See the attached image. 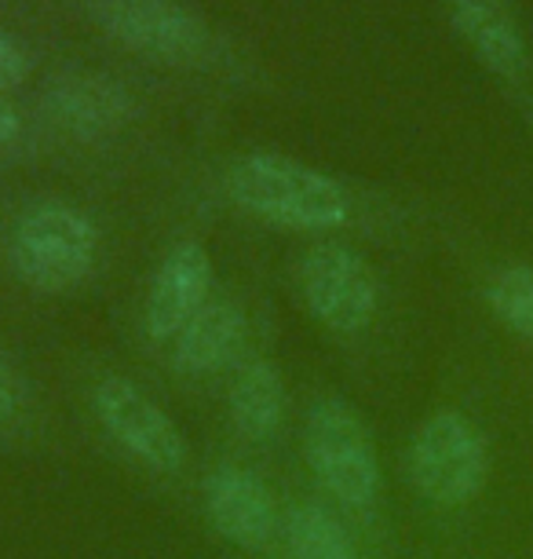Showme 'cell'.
Here are the masks:
<instances>
[{
  "instance_id": "1",
  "label": "cell",
  "mask_w": 533,
  "mask_h": 559,
  "mask_svg": "<svg viewBox=\"0 0 533 559\" xmlns=\"http://www.w3.org/2000/svg\"><path fill=\"white\" fill-rule=\"evenodd\" d=\"M231 198L245 213L289 230H332L351 216L337 179L281 154L242 157L231 168Z\"/></svg>"
},
{
  "instance_id": "2",
  "label": "cell",
  "mask_w": 533,
  "mask_h": 559,
  "mask_svg": "<svg viewBox=\"0 0 533 559\" xmlns=\"http://www.w3.org/2000/svg\"><path fill=\"white\" fill-rule=\"evenodd\" d=\"M12 267L40 293H66L88 278L99 257L96 224L66 202H40L12 230Z\"/></svg>"
},
{
  "instance_id": "3",
  "label": "cell",
  "mask_w": 533,
  "mask_h": 559,
  "mask_svg": "<svg viewBox=\"0 0 533 559\" xmlns=\"http://www.w3.org/2000/svg\"><path fill=\"white\" fill-rule=\"evenodd\" d=\"M489 476V447L475 420L457 409H438L416 428L410 447V479L424 501L461 509L475 501Z\"/></svg>"
},
{
  "instance_id": "4",
  "label": "cell",
  "mask_w": 533,
  "mask_h": 559,
  "mask_svg": "<svg viewBox=\"0 0 533 559\" xmlns=\"http://www.w3.org/2000/svg\"><path fill=\"white\" fill-rule=\"evenodd\" d=\"M303 453L315 479L348 509H365L380 490V461L365 420L340 399H318L303 425Z\"/></svg>"
},
{
  "instance_id": "5",
  "label": "cell",
  "mask_w": 533,
  "mask_h": 559,
  "mask_svg": "<svg viewBox=\"0 0 533 559\" xmlns=\"http://www.w3.org/2000/svg\"><path fill=\"white\" fill-rule=\"evenodd\" d=\"M92 15L124 48L161 62H202L213 34L191 8L175 0H92Z\"/></svg>"
},
{
  "instance_id": "6",
  "label": "cell",
  "mask_w": 533,
  "mask_h": 559,
  "mask_svg": "<svg viewBox=\"0 0 533 559\" xmlns=\"http://www.w3.org/2000/svg\"><path fill=\"white\" fill-rule=\"evenodd\" d=\"M99 425L118 447L154 472H180L186 464V439L175 420L143 388L124 377H107L92 392Z\"/></svg>"
},
{
  "instance_id": "7",
  "label": "cell",
  "mask_w": 533,
  "mask_h": 559,
  "mask_svg": "<svg viewBox=\"0 0 533 559\" xmlns=\"http://www.w3.org/2000/svg\"><path fill=\"white\" fill-rule=\"evenodd\" d=\"M300 286L311 314L337 333H359L373 322L380 286L376 274L354 249L322 241L300 263Z\"/></svg>"
},
{
  "instance_id": "8",
  "label": "cell",
  "mask_w": 533,
  "mask_h": 559,
  "mask_svg": "<svg viewBox=\"0 0 533 559\" xmlns=\"http://www.w3.org/2000/svg\"><path fill=\"white\" fill-rule=\"evenodd\" d=\"M205 512L219 537L259 552L278 526V509L267 483L238 464H219L205 479Z\"/></svg>"
},
{
  "instance_id": "9",
  "label": "cell",
  "mask_w": 533,
  "mask_h": 559,
  "mask_svg": "<svg viewBox=\"0 0 533 559\" xmlns=\"http://www.w3.org/2000/svg\"><path fill=\"white\" fill-rule=\"evenodd\" d=\"M213 289V260L197 241H180L161 260L158 274L146 293V333L154 341L172 344L183 333V325L208 304Z\"/></svg>"
},
{
  "instance_id": "10",
  "label": "cell",
  "mask_w": 533,
  "mask_h": 559,
  "mask_svg": "<svg viewBox=\"0 0 533 559\" xmlns=\"http://www.w3.org/2000/svg\"><path fill=\"white\" fill-rule=\"evenodd\" d=\"M132 118V96L102 73H70L45 92V121L70 140H102Z\"/></svg>"
},
{
  "instance_id": "11",
  "label": "cell",
  "mask_w": 533,
  "mask_h": 559,
  "mask_svg": "<svg viewBox=\"0 0 533 559\" xmlns=\"http://www.w3.org/2000/svg\"><path fill=\"white\" fill-rule=\"evenodd\" d=\"M449 19H453L457 34L468 40V48L494 73H500L505 81L526 73V40H522L508 0H449Z\"/></svg>"
},
{
  "instance_id": "12",
  "label": "cell",
  "mask_w": 533,
  "mask_h": 559,
  "mask_svg": "<svg viewBox=\"0 0 533 559\" xmlns=\"http://www.w3.org/2000/svg\"><path fill=\"white\" fill-rule=\"evenodd\" d=\"M245 314L231 300H208L172 341V362L186 377H208L231 366L245 344Z\"/></svg>"
},
{
  "instance_id": "13",
  "label": "cell",
  "mask_w": 533,
  "mask_h": 559,
  "mask_svg": "<svg viewBox=\"0 0 533 559\" xmlns=\"http://www.w3.org/2000/svg\"><path fill=\"white\" fill-rule=\"evenodd\" d=\"M286 381H281L278 366L267 358H253L242 366L231 388V420L245 439L264 442L281 428L286 420Z\"/></svg>"
},
{
  "instance_id": "14",
  "label": "cell",
  "mask_w": 533,
  "mask_h": 559,
  "mask_svg": "<svg viewBox=\"0 0 533 559\" xmlns=\"http://www.w3.org/2000/svg\"><path fill=\"white\" fill-rule=\"evenodd\" d=\"M286 542L292 559H354L348 531L315 501H303L289 512Z\"/></svg>"
},
{
  "instance_id": "15",
  "label": "cell",
  "mask_w": 533,
  "mask_h": 559,
  "mask_svg": "<svg viewBox=\"0 0 533 559\" xmlns=\"http://www.w3.org/2000/svg\"><path fill=\"white\" fill-rule=\"evenodd\" d=\"M486 304L511 333L533 341V267H505L489 278Z\"/></svg>"
},
{
  "instance_id": "16",
  "label": "cell",
  "mask_w": 533,
  "mask_h": 559,
  "mask_svg": "<svg viewBox=\"0 0 533 559\" xmlns=\"http://www.w3.org/2000/svg\"><path fill=\"white\" fill-rule=\"evenodd\" d=\"M26 70H29V59H26L23 45L0 29V92L15 88V84L26 78Z\"/></svg>"
},
{
  "instance_id": "17",
  "label": "cell",
  "mask_w": 533,
  "mask_h": 559,
  "mask_svg": "<svg viewBox=\"0 0 533 559\" xmlns=\"http://www.w3.org/2000/svg\"><path fill=\"white\" fill-rule=\"evenodd\" d=\"M19 406V392H15V377L8 373V366L0 362V425H8Z\"/></svg>"
},
{
  "instance_id": "18",
  "label": "cell",
  "mask_w": 533,
  "mask_h": 559,
  "mask_svg": "<svg viewBox=\"0 0 533 559\" xmlns=\"http://www.w3.org/2000/svg\"><path fill=\"white\" fill-rule=\"evenodd\" d=\"M15 135H19V114L8 103H0V146L12 143Z\"/></svg>"
}]
</instances>
